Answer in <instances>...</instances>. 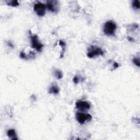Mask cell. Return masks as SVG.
Wrapping results in <instances>:
<instances>
[{
    "label": "cell",
    "instance_id": "obj_1",
    "mask_svg": "<svg viewBox=\"0 0 140 140\" xmlns=\"http://www.w3.org/2000/svg\"><path fill=\"white\" fill-rule=\"evenodd\" d=\"M116 29V25L115 23L112 20H110L105 23L103 30L104 33L107 36H114Z\"/></svg>",
    "mask_w": 140,
    "mask_h": 140
},
{
    "label": "cell",
    "instance_id": "obj_2",
    "mask_svg": "<svg viewBox=\"0 0 140 140\" xmlns=\"http://www.w3.org/2000/svg\"><path fill=\"white\" fill-rule=\"evenodd\" d=\"M103 51L98 46L95 45H91L88 49L87 56L89 58H92L96 56L103 55Z\"/></svg>",
    "mask_w": 140,
    "mask_h": 140
},
{
    "label": "cell",
    "instance_id": "obj_3",
    "mask_svg": "<svg viewBox=\"0 0 140 140\" xmlns=\"http://www.w3.org/2000/svg\"><path fill=\"white\" fill-rule=\"evenodd\" d=\"M32 48L36 49L38 52H41L43 48V44L39 41L38 37L37 34H33L30 36Z\"/></svg>",
    "mask_w": 140,
    "mask_h": 140
},
{
    "label": "cell",
    "instance_id": "obj_4",
    "mask_svg": "<svg viewBox=\"0 0 140 140\" xmlns=\"http://www.w3.org/2000/svg\"><path fill=\"white\" fill-rule=\"evenodd\" d=\"M46 6L44 4L38 2L34 4L33 9L39 17H43L45 14Z\"/></svg>",
    "mask_w": 140,
    "mask_h": 140
},
{
    "label": "cell",
    "instance_id": "obj_5",
    "mask_svg": "<svg viewBox=\"0 0 140 140\" xmlns=\"http://www.w3.org/2000/svg\"><path fill=\"white\" fill-rule=\"evenodd\" d=\"M92 116L90 114L84 113L83 112H77L76 113V119L79 124H83L87 121H90Z\"/></svg>",
    "mask_w": 140,
    "mask_h": 140
},
{
    "label": "cell",
    "instance_id": "obj_6",
    "mask_svg": "<svg viewBox=\"0 0 140 140\" xmlns=\"http://www.w3.org/2000/svg\"><path fill=\"white\" fill-rule=\"evenodd\" d=\"M76 108L80 111H86L90 108V104L84 101H78L76 103Z\"/></svg>",
    "mask_w": 140,
    "mask_h": 140
},
{
    "label": "cell",
    "instance_id": "obj_7",
    "mask_svg": "<svg viewBox=\"0 0 140 140\" xmlns=\"http://www.w3.org/2000/svg\"><path fill=\"white\" fill-rule=\"evenodd\" d=\"M46 7L48 9L52 12H57V9H59V4L58 2L56 1H48L46 3Z\"/></svg>",
    "mask_w": 140,
    "mask_h": 140
},
{
    "label": "cell",
    "instance_id": "obj_8",
    "mask_svg": "<svg viewBox=\"0 0 140 140\" xmlns=\"http://www.w3.org/2000/svg\"><path fill=\"white\" fill-rule=\"evenodd\" d=\"M49 93L52 94H57L59 92V89L56 84H52L49 89Z\"/></svg>",
    "mask_w": 140,
    "mask_h": 140
},
{
    "label": "cell",
    "instance_id": "obj_9",
    "mask_svg": "<svg viewBox=\"0 0 140 140\" xmlns=\"http://www.w3.org/2000/svg\"><path fill=\"white\" fill-rule=\"evenodd\" d=\"M7 136L11 139H18L17 134L14 129H10L7 131Z\"/></svg>",
    "mask_w": 140,
    "mask_h": 140
},
{
    "label": "cell",
    "instance_id": "obj_10",
    "mask_svg": "<svg viewBox=\"0 0 140 140\" xmlns=\"http://www.w3.org/2000/svg\"><path fill=\"white\" fill-rule=\"evenodd\" d=\"M20 57L23 59L28 60L29 59L28 57L31 58V57H34V54L33 52H30V53L28 55H26L24 52H21L20 54Z\"/></svg>",
    "mask_w": 140,
    "mask_h": 140
},
{
    "label": "cell",
    "instance_id": "obj_11",
    "mask_svg": "<svg viewBox=\"0 0 140 140\" xmlns=\"http://www.w3.org/2000/svg\"><path fill=\"white\" fill-rule=\"evenodd\" d=\"M54 76L58 79H61L63 77V73H62L61 71H59V70H56V71H55V72H54Z\"/></svg>",
    "mask_w": 140,
    "mask_h": 140
},
{
    "label": "cell",
    "instance_id": "obj_12",
    "mask_svg": "<svg viewBox=\"0 0 140 140\" xmlns=\"http://www.w3.org/2000/svg\"><path fill=\"white\" fill-rule=\"evenodd\" d=\"M132 6H133V7L135 9H139L140 7V3L139 1H137V0H135L133 2V3H132Z\"/></svg>",
    "mask_w": 140,
    "mask_h": 140
},
{
    "label": "cell",
    "instance_id": "obj_13",
    "mask_svg": "<svg viewBox=\"0 0 140 140\" xmlns=\"http://www.w3.org/2000/svg\"><path fill=\"white\" fill-rule=\"evenodd\" d=\"M8 5L10 6L11 7H17L19 5V3L18 1H11L7 3Z\"/></svg>",
    "mask_w": 140,
    "mask_h": 140
},
{
    "label": "cell",
    "instance_id": "obj_14",
    "mask_svg": "<svg viewBox=\"0 0 140 140\" xmlns=\"http://www.w3.org/2000/svg\"><path fill=\"white\" fill-rule=\"evenodd\" d=\"M133 63L136 65L137 66V67H139L140 64H139V59L138 57H135L133 60Z\"/></svg>",
    "mask_w": 140,
    "mask_h": 140
},
{
    "label": "cell",
    "instance_id": "obj_15",
    "mask_svg": "<svg viewBox=\"0 0 140 140\" xmlns=\"http://www.w3.org/2000/svg\"><path fill=\"white\" fill-rule=\"evenodd\" d=\"M59 45L61 46L62 48H63V54H64V52H65V45H66V44L64 42H63V41H59Z\"/></svg>",
    "mask_w": 140,
    "mask_h": 140
},
{
    "label": "cell",
    "instance_id": "obj_16",
    "mask_svg": "<svg viewBox=\"0 0 140 140\" xmlns=\"http://www.w3.org/2000/svg\"><path fill=\"white\" fill-rule=\"evenodd\" d=\"M73 83H75V84H77L79 82V79H78V77L75 76V77H74L73 79Z\"/></svg>",
    "mask_w": 140,
    "mask_h": 140
},
{
    "label": "cell",
    "instance_id": "obj_17",
    "mask_svg": "<svg viewBox=\"0 0 140 140\" xmlns=\"http://www.w3.org/2000/svg\"><path fill=\"white\" fill-rule=\"evenodd\" d=\"M118 67H119V65H118V64H117L116 63H115L114 64V68L115 69H116V68H117Z\"/></svg>",
    "mask_w": 140,
    "mask_h": 140
}]
</instances>
